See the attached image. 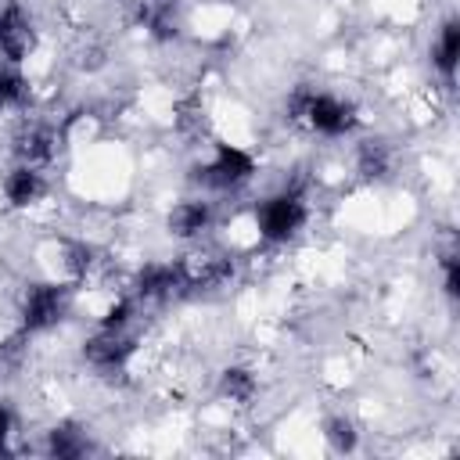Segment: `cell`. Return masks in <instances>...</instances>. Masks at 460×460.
I'll return each instance as SVG.
<instances>
[{
	"label": "cell",
	"mask_w": 460,
	"mask_h": 460,
	"mask_svg": "<svg viewBox=\"0 0 460 460\" xmlns=\"http://www.w3.org/2000/svg\"><path fill=\"white\" fill-rule=\"evenodd\" d=\"M288 119L327 140L349 137L356 129V108L345 97L331 90H313V86H298L288 97Z\"/></svg>",
	"instance_id": "1"
},
{
	"label": "cell",
	"mask_w": 460,
	"mask_h": 460,
	"mask_svg": "<svg viewBox=\"0 0 460 460\" xmlns=\"http://www.w3.org/2000/svg\"><path fill=\"white\" fill-rule=\"evenodd\" d=\"M309 223V201L302 183H284L255 205V230L266 244H288Z\"/></svg>",
	"instance_id": "2"
},
{
	"label": "cell",
	"mask_w": 460,
	"mask_h": 460,
	"mask_svg": "<svg viewBox=\"0 0 460 460\" xmlns=\"http://www.w3.org/2000/svg\"><path fill=\"white\" fill-rule=\"evenodd\" d=\"M255 176V155L237 144H216L212 155L198 165L194 183L205 190H237Z\"/></svg>",
	"instance_id": "3"
},
{
	"label": "cell",
	"mask_w": 460,
	"mask_h": 460,
	"mask_svg": "<svg viewBox=\"0 0 460 460\" xmlns=\"http://www.w3.org/2000/svg\"><path fill=\"white\" fill-rule=\"evenodd\" d=\"M68 302H72V295L65 284H29L18 302L22 334H43V331L58 327L68 313Z\"/></svg>",
	"instance_id": "4"
},
{
	"label": "cell",
	"mask_w": 460,
	"mask_h": 460,
	"mask_svg": "<svg viewBox=\"0 0 460 460\" xmlns=\"http://www.w3.org/2000/svg\"><path fill=\"white\" fill-rule=\"evenodd\" d=\"M176 266L183 291H216L234 277V259L219 248H190L183 259H176Z\"/></svg>",
	"instance_id": "5"
},
{
	"label": "cell",
	"mask_w": 460,
	"mask_h": 460,
	"mask_svg": "<svg viewBox=\"0 0 460 460\" xmlns=\"http://www.w3.org/2000/svg\"><path fill=\"white\" fill-rule=\"evenodd\" d=\"M61 126L58 122H47V119H25L14 133V162H25V165H40L47 169L58 151H61Z\"/></svg>",
	"instance_id": "6"
},
{
	"label": "cell",
	"mask_w": 460,
	"mask_h": 460,
	"mask_svg": "<svg viewBox=\"0 0 460 460\" xmlns=\"http://www.w3.org/2000/svg\"><path fill=\"white\" fill-rule=\"evenodd\" d=\"M36 47V25L25 4L0 0V58L7 65H22Z\"/></svg>",
	"instance_id": "7"
},
{
	"label": "cell",
	"mask_w": 460,
	"mask_h": 460,
	"mask_svg": "<svg viewBox=\"0 0 460 460\" xmlns=\"http://www.w3.org/2000/svg\"><path fill=\"white\" fill-rule=\"evenodd\" d=\"M137 352V341L129 334V327H101L83 341V359L93 367V370H122L126 359Z\"/></svg>",
	"instance_id": "8"
},
{
	"label": "cell",
	"mask_w": 460,
	"mask_h": 460,
	"mask_svg": "<svg viewBox=\"0 0 460 460\" xmlns=\"http://www.w3.org/2000/svg\"><path fill=\"white\" fill-rule=\"evenodd\" d=\"M180 291H183V280L176 262H144L129 280V295L137 302H169Z\"/></svg>",
	"instance_id": "9"
},
{
	"label": "cell",
	"mask_w": 460,
	"mask_h": 460,
	"mask_svg": "<svg viewBox=\"0 0 460 460\" xmlns=\"http://www.w3.org/2000/svg\"><path fill=\"white\" fill-rule=\"evenodd\" d=\"M216 223V205L208 198H183L169 208V234L180 237V241H201Z\"/></svg>",
	"instance_id": "10"
},
{
	"label": "cell",
	"mask_w": 460,
	"mask_h": 460,
	"mask_svg": "<svg viewBox=\"0 0 460 460\" xmlns=\"http://www.w3.org/2000/svg\"><path fill=\"white\" fill-rule=\"evenodd\" d=\"M0 190H4V201L11 208H32L43 194H47V176L40 165H25V162H14L4 180H0Z\"/></svg>",
	"instance_id": "11"
},
{
	"label": "cell",
	"mask_w": 460,
	"mask_h": 460,
	"mask_svg": "<svg viewBox=\"0 0 460 460\" xmlns=\"http://www.w3.org/2000/svg\"><path fill=\"white\" fill-rule=\"evenodd\" d=\"M456 58H460V29H456L453 18H446V22L438 25L435 40H431V68H435L446 83H453V75H456Z\"/></svg>",
	"instance_id": "12"
},
{
	"label": "cell",
	"mask_w": 460,
	"mask_h": 460,
	"mask_svg": "<svg viewBox=\"0 0 460 460\" xmlns=\"http://www.w3.org/2000/svg\"><path fill=\"white\" fill-rule=\"evenodd\" d=\"M392 169H395V151H392L388 140L374 137V140H363L356 147V172L363 180H385Z\"/></svg>",
	"instance_id": "13"
},
{
	"label": "cell",
	"mask_w": 460,
	"mask_h": 460,
	"mask_svg": "<svg viewBox=\"0 0 460 460\" xmlns=\"http://www.w3.org/2000/svg\"><path fill=\"white\" fill-rule=\"evenodd\" d=\"M43 449H47L50 456H58V460H75V456H86V453H90V435H86V428H79V424H54V428L47 431Z\"/></svg>",
	"instance_id": "14"
},
{
	"label": "cell",
	"mask_w": 460,
	"mask_h": 460,
	"mask_svg": "<svg viewBox=\"0 0 460 460\" xmlns=\"http://www.w3.org/2000/svg\"><path fill=\"white\" fill-rule=\"evenodd\" d=\"M219 395L230 399V402H237V406L252 402V399L259 395V377H255V370H252V367H226V370L219 374Z\"/></svg>",
	"instance_id": "15"
},
{
	"label": "cell",
	"mask_w": 460,
	"mask_h": 460,
	"mask_svg": "<svg viewBox=\"0 0 460 460\" xmlns=\"http://www.w3.org/2000/svg\"><path fill=\"white\" fill-rule=\"evenodd\" d=\"M29 93H32V83L25 79V72H22V65H0V111H14V108H22L25 101H29Z\"/></svg>",
	"instance_id": "16"
},
{
	"label": "cell",
	"mask_w": 460,
	"mask_h": 460,
	"mask_svg": "<svg viewBox=\"0 0 460 460\" xmlns=\"http://www.w3.org/2000/svg\"><path fill=\"white\" fill-rule=\"evenodd\" d=\"M323 438H327V446H331L334 453H352L359 431H356V424H352L349 417H331V420L323 424Z\"/></svg>",
	"instance_id": "17"
},
{
	"label": "cell",
	"mask_w": 460,
	"mask_h": 460,
	"mask_svg": "<svg viewBox=\"0 0 460 460\" xmlns=\"http://www.w3.org/2000/svg\"><path fill=\"white\" fill-rule=\"evenodd\" d=\"M11 438H14V410L0 402V453L11 449Z\"/></svg>",
	"instance_id": "18"
}]
</instances>
